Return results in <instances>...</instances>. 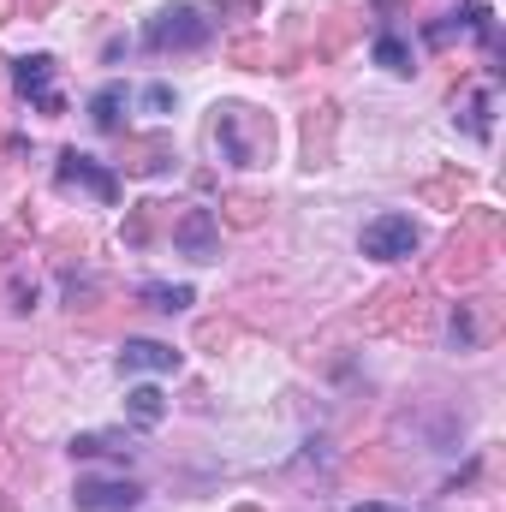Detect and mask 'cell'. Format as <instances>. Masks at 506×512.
<instances>
[{
	"label": "cell",
	"mask_w": 506,
	"mask_h": 512,
	"mask_svg": "<svg viewBox=\"0 0 506 512\" xmlns=\"http://www.w3.org/2000/svg\"><path fill=\"white\" fill-rule=\"evenodd\" d=\"M143 42L155 48V54H191V48H203L209 42V18L197 12V6H161L155 18H149V30H143Z\"/></svg>",
	"instance_id": "cell-1"
},
{
	"label": "cell",
	"mask_w": 506,
	"mask_h": 512,
	"mask_svg": "<svg viewBox=\"0 0 506 512\" xmlns=\"http://www.w3.org/2000/svg\"><path fill=\"white\" fill-rule=\"evenodd\" d=\"M358 245H364V256H376V262H405V256L417 251V221L411 215H376Z\"/></svg>",
	"instance_id": "cell-2"
},
{
	"label": "cell",
	"mask_w": 506,
	"mask_h": 512,
	"mask_svg": "<svg viewBox=\"0 0 506 512\" xmlns=\"http://www.w3.org/2000/svg\"><path fill=\"white\" fill-rule=\"evenodd\" d=\"M12 84H18V96H30L42 114H66V102H60V90H54V54H24V60L12 66Z\"/></svg>",
	"instance_id": "cell-3"
},
{
	"label": "cell",
	"mask_w": 506,
	"mask_h": 512,
	"mask_svg": "<svg viewBox=\"0 0 506 512\" xmlns=\"http://www.w3.org/2000/svg\"><path fill=\"white\" fill-rule=\"evenodd\" d=\"M143 501L137 483H120V477H84L78 483V512H131Z\"/></svg>",
	"instance_id": "cell-4"
},
{
	"label": "cell",
	"mask_w": 506,
	"mask_h": 512,
	"mask_svg": "<svg viewBox=\"0 0 506 512\" xmlns=\"http://www.w3.org/2000/svg\"><path fill=\"white\" fill-rule=\"evenodd\" d=\"M60 185H84V191H96L102 203H114V197H120V179H114L96 155H78V149H66V155H60Z\"/></svg>",
	"instance_id": "cell-5"
},
{
	"label": "cell",
	"mask_w": 506,
	"mask_h": 512,
	"mask_svg": "<svg viewBox=\"0 0 506 512\" xmlns=\"http://www.w3.org/2000/svg\"><path fill=\"white\" fill-rule=\"evenodd\" d=\"M173 239H179V251L191 256V262H209V256H215V215H209V209H191V215L173 227Z\"/></svg>",
	"instance_id": "cell-6"
},
{
	"label": "cell",
	"mask_w": 506,
	"mask_h": 512,
	"mask_svg": "<svg viewBox=\"0 0 506 512\" xmlns=\"http://www.w3.org/2000/svg\"><path fill=\"white\" fill-rule=\"evenodd\" d=\"M120 370H155V376H173V370H179V352L161 346V340H126V346H120Z\"/></svg>",
	"instance_id": "cell-7"
},
{
	"label": "cell",
	"mask_w": 506,
	"mask_h": 512,
	"mask_svg": "<svg viewBox=\"0 0 506 512\" xmlns=\"http://www.w3.org/2000/svg\"><path fill=\"white\" fill-rule=\"evenodd\" d=\"M120 108H126V84H102V90L90 96V120H96V131H120Z\"/></svg>",
	"instance_id": "cell-8"
},
{
	"label": "cell",
	"mask_w": 506,
	"mask_h": 512,
	"mask_svg": "<svg viewBox=\"0 0 506 512\" xmlns=\"http://www.w3.org/2000/svg\"><path fill=\"white\" fill-rule=\"evenodd\" d=\"M143 304L161 310V316H179V310H191V286H161V280H149V286H143Z\"/></svg>",
	"instance_id": "cell-9"
},
{
	"label": "cell",
	"mask_w": 506,
	"mask_h": 512,
	"mask_svg": "<svg viewBox=\"0 0 506 512\" xmlns=\"http://www.w3.org/2000/svg\"><path fill=\"white\" fill-rule=\"evenodd\" d=\"M126 405H131V417H137V423H161V411H167L161 387H131V393H126Z\"/></svg>",
	"instance_id": "cell-10"
},
{
	"label": "cell",
	"mask_w": 506,
	"mask_h": 512,
	"mask_svg": "<svg viewBox=\"0 0 506 512\" xmlns=\"http://www.w3.org/2000/svg\"><path fill=\"white\" fill-rule=\"evenodd\" d=\"M376 66H387V72H411V48H405L399 36H387V30H381V36H376Z\"/></svg>",
	"instance_id": "cell-11"
},
{
	"label": "cell",
	"mask_w": 506,
	"mask_h": 512,
	"mask_svg": "<svg viewBox=\"0 0 506 512\" xmlns=\"http://www.w3.org/2000/svg\"><path fill=\"white\" fill-rule=\"evenodd\" d=\"M72 453H84V459L90 453H120V459H131V441H120V435H78Z\"/></svg>",
	"instance_id": "cell-12"
},
{
	"label": "cell",
	"mask_w": 506,
	"mask_h": 512,
	"mask_svg": "<svg viewBox=\"0 0 506 512\" xmlns=\"http://www.w3.org/2000/svg\"><path fill=\"white\" fill-rule=\"evenodd\" d=\"M143 108H149V114H173V90H167V84H149V90H143Z\"/></svg>",
	"instance_id": "cell-13"
},
{
	"label": "cell",
	"mask_w": 506,
	"mask_h": 512,
	"mask_svg": "<svg viewBox=\"0 0 506 512\" xmlns=\"http://www.w3.org/2000/svg\"><path fill=\"white\" fill-rule=\"evenodd\" d=\"M352 512H399V507H387V501H364V507H352Z\"/></svg>",
	"instance_id": "cell-14"
}]
</instances>
